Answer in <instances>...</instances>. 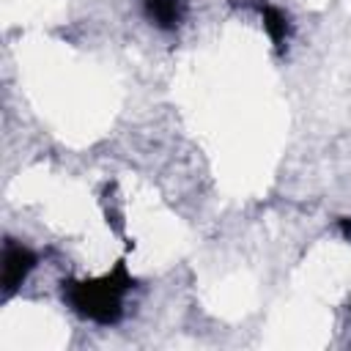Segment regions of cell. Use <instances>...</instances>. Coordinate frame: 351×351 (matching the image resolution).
<instances>
[{"mask_svg":"<svg viewBox=\"0 0 351 351\" xmlns=\"http://www.w3.org/2000/svg\"><path fill=\"white\" fill-rule=\"evenodd\" d=\"M143 3L154 25H159L162 30H176L186 11V0H143Z\"/></svg>","mask_w":351,"mask_h":351,"instance_id":"obj_3","label":"cell"},{"mask_svg":"<svg viewBox=\"0 0 351 351\" xmlns=\"http://www.w3.org/2000/svg\"><path fill=\"white\" fill-rule=\"evenodd\" d=\"M134 288V277L126 263L118 261L107 274L93 280H69L63 282V299L93 324H115L123 313V296Z\"/></svg>","mask_w":351,"mask_h":351,"instance_id":"obj_1","label":"cell"},{"mask_svg":"<svg viewBox=\"0 0 351 351\" xmlns=\"http://www.w3.org/2000/svg\"><path fill=\"white\" fill-rule=\"evenodd\" d=\"M33 269H36V255L22 244L8 241L3 250V293L5 296L16 293Z\"/></svg>","mask_w":351,"mask_h":351,"instance_id":"obj_2","label":"cell"},{"mask_svg":"<svg viewBox=\"0 0 351 351\" xmlns=\"http://www.w3.org/2000/svg\"><path fill=\"white\" fill-rule=\"evenodd\" d=\"M337 228H340L343 239H348V241H351V217H343V219L337 222Z\"/></svg>","mask_w":351,"mask_h":351,"instance_id":"obj_5","label":"cell"},{"mask_svg":"<svg viewBox=\"0 0 351 351\" xmlns=\"http://www.w3.org/2000/svg\"><path fill=\"white\" fill-rule=\"evenodd\" d=\"M258 11H261V19H263V27H266L269 38L274 41L277 49H282L285 41H288V36H291V22H288V16H285L280 8L266 5V3L258 5Z\"/></svg>","mask_w":351,"mask_h":351,"instance_id":"obj_4","label":"cell"}]
</instances>
